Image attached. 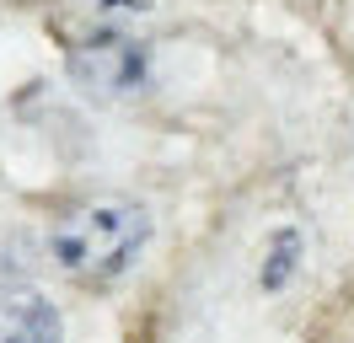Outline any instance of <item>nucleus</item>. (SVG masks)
I'll return each instance as SVG.
<instances>
[{"label": "nucleus", "instance_id": "f03ea898", "mask_svg": "<svg viewBox=\"0 0 354 343\" xmlns=\"http://www.w3.org/2000/svg\"><path fill=\"white\" fill-rule=\"evenodd\" d=\"M70 75L86 97L129 102L151 86V48L124 33H97V38L70 43Z\"/></svg>", "mask_w": 354, "mask_h": 343}, {"label": "nucleus", "instance_id": "20e7f679", "mask_svg": "<svg viewBox=\"0 0 354 343\" xmlns=\"http://www.w3.org/2000/svg\"><path fill=\"white\" fill-rule=\"evenodd\" d=\"M301 257H306V231L301 225H274L263 241V263H258V284L268 295H279L290 279L301 274Z\"/></svg>", "mask_w": 354, "mask_h": 343}, {"label": "nucleus", "instance_id": "7ed1b4c3", "mask_svg": "<svg viewBox=\"0 0 354 343\" xmlns=\"http://www.w3.org/2000/svg\"><path fill=\"white\" fill-rule=\"evenodd\" d=\"M59 317L32 290H0V343H54Z\"/></svg>", "mask_w": 354, "mask_h": 343}, {"label": "nucleus", "instance_id": "f257e3e1", "mask_svg": "<svg viewBox=\"0 0 354 343\" xmlns=\"http://www.w3.org/2000/svg\"><path fill=\"white\" fill-rule=\"evenodd\" d=\"M151 236V220L129 198H91L75 204L54 220L48 231V252L59 263V274H70L75 284H108V279L129 274L140 247Z\"/></svg>", "mask_w": 354, "mask_h": 343}]
</instances>
